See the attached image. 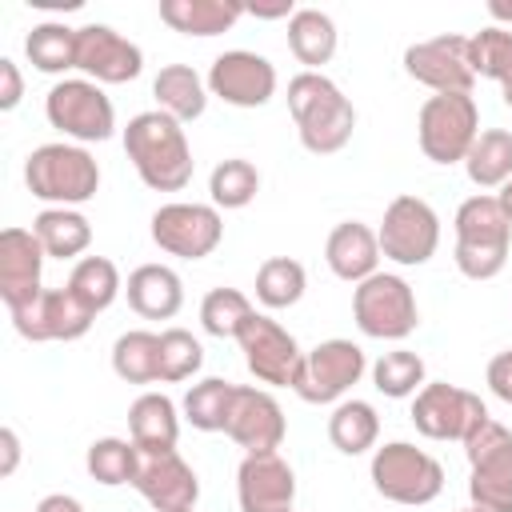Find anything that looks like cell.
I'll use <instances>...</instances> for the list:
<instances>
[{"mask_svg":"<svg viewBox=\"0 0 512 512\" xmlns=\"http://www.w3.org/2000/svg\"><path fill=\"white\" fill-rule=\"evenodd\" d=\"M124 152L136 168V176L152 192H180L192 184V144L184 136V124L168 112H136L124 128Z\"/></svg>","mask_w":512,"mask_h":512,"instance_id":"obj_1","label":"cell"},{"mask_svg":"<svg viewBox=\"0 0 512 512\" xmlns=\"http://www.w3.org/2000/svg\"><path fill=\"white\" fill-rule=\"evenodd\" d=\"M288 112L300 144L312 156L340 152L356 132V108L324 72H296L288 80Z\"/></svg>","mask_w":512,"mask_h":512,"instance_id":"obj_2","label":"cell"},{"mask_svg":"<svg viewBox=\"0 0 512 512\" xmlns=\"http://www.w3.org/2000/svg\"><path fill=\"white\" fill-rule=\"evenodd\" d=\"M456 248L452 260L460 268V276L468 280H492L504 272L508 264V248H512V220L504 216L500 200L488 192L468 196L456 208Z\"/></svg>","mask_w":512,"mask_h":512,"instance_id":"obj_3","label":"cell"},{"mask_svg":"<svg viewBox=\"0 0 512 512\" xmlns=\"http://www.w3.org/2000/svg\"><path fill=\"white\" fill-rule=\"evenodd\" d=\"M24 184L48 208H80L100 192V164L84 144H40L24 160Z\"/></svg>","mask_w":512,"mask_h":512,"instance_id":"obj_4","label":"cell"},{"mask_svg":"<svg viewBox=\"0 0 512 512\" xmlns=\"http://www.w3.org/2000/svg\"><path fill=\"white\" fill-rule=\"evenodd\" d=\"M368 476L384 500L404 504V508L432 504L444 492V464L408 440H388L384 448H376Z\"/></svg>","mask_w":512,"mask_h":512,"instance_id":"obj_5","label":"cell"},{"mask_svg":"<svg viewBox=\"0 0 512 512\" xmlns=\"http://www.w3.org/2000/svg\"><path fill=\"white\" fill-rule=\"evenodd\" d=\"M480 136V108L472 92H436L420 104L416 140L432 164H464Z\"/></svg>","mask_w":512,"mask_h":512,"instance_id":"obj_6","label":"cell"},{"mask_svg":"<svg viewBox=\"0 0 512 512\" xmlns=\"http://www.w3.org/2000/svg\"><path fill=\"white\" fill-rule=\"evenodd\" d=\"M44 116L72 144H104L116 132V108L96 80L68 76L56 80L44 96Z\"/></svg>","mask_w":512,"mask_h":512,"instance_id":"obj_7","label":"cell"},{"mask_svg":"<svg viewBox=\"0 0 512 512\" xmlns=\"http://www.w3.org/2000/svg\"><path fill=\"white\" fill-rule=\"evenodd\" d=\"M352 320L372 340H404L420 324L416 292L396 272H376L352 288Z\"/></svg>","mask_w":512,"mask_h":512,"instance_id":"obj_8","label":"cell"},{"mask_svg":"<svg viewBox=\"0 0 512 512\" xmlns=\"http://www.w3.org/2000/svg\"><path fill=\"white\" fill-rule=\"evenodd\" d=\"M468 496L484 512H512V432L500 420H484L468 440Z\"/></svg>","mask_w":512,"mask_h":512,"instance_id":"obj_9","label":"cell"},{"mask_svg":"<svg viewBox=\"0 0 512 512\" xmlns=\"http://www.w3.org/2000/svg\"><path fill=\"white\" fill-rule=\"evenodd\" d=\"M376 240H380V256L384 260H392L400 268H420L440 248V216H436V208L428 200L404 192L384 208Z\"/></svg>","mask_w":512,"mask_h":512,"instance_id":"obj_10","label":"cell"},{"mask_svg":"<svg viewBox=\"0 0 512 512\" xmlns=\"http://www.w3.org/2000/svg\"><path fill=\"white\" fill-rule=\"evenodd\" d=\"M152 244L168 256H180V260H204L220 248L224 240V220H220V208L216 204H188V200H172V204H160L152 212Z\"/></svg>","mask_w":512,"mask_h":512,"instance_id":"obj_11","label":"cell"},{"mask_svg":"<svg viewBox=\"0 0 512 512\" xmlns=\"http://www.w3.org/2000/svg\"><path fill=\"white\" fill-rule=\"evenodd\" d=\"M488 420V408L476 392L448 384V380H428L412 396V424L428 440H468L480 424Z\"/></svg>","mask_w":512,"mask_h":512,"instance_id":"obj_12","label":"cell"},{"mask_svg":"<svg viewBox=\"0 0 512 512\" xmlns=\"http://www.w3.org/2000/svg\"><path fill=\"white\" fill-rule=\"evenodd\" d=\"M368 372L364 348L352 340H320L312 352H304V368L296 380V396L304 404H340L352 384H360V376Z\"/></svg>","mask_w":512,"mask_h":512,"instance_id":"obj_13","label":"cell"},{"mask_svg":"<svg viewBox=\"0 0 512 512\" xmlns=\"http://www.w3.org/2000/svg\"><path fill=\"white\" fill-rule=\"evenodd\" d=\"M236 344H240V352H244L248 372H252L260 384L296 388L300 368H304V352H300L296 336H292L284 324H276V320L264 316V312H252V320L240 328Z\"/></svg>","mask_w":512,"mask_h":512,"instance_id":"obj_14","label":"cell"},{"mask_svg":"<svg viewBox=\"0 0 512 512\" xmlns=\"http://www.w3.org/2000/svg\"><path fill=\"white\" fill-rule=\"evenodd\" d=\"M404 72L416 84L432 88V96L436 92H472L476 72H472V60H468V36L444 32V36L408 44L404 48Z\"/></svg>","mask_w":512,"mask_h":512,"instance_id":"obj_15","label":"cell"},{"mask_svg":"<svg viewBox=\"0 0 512 512\" xmlns=\"http://www.w3.org/2000/svg\"><path fill=\"white\" fill-rule=\"evenodd\" d=\"M208 92L232 108H264L276 96V68L268 56L248 48H228L208 68Z\"/></svg>","mask_w":512,"mask_h":512,"instance_id":"obj_16","label":"cell"},{"mask_svg":"<svg viewBox=\"0 0 512 512\" xmlns=\"http://www.w3.org/2000/svg\"><path fill=\"white\" fill-rule=\"evenodd\" d=\"M76 68L96 84H128L144 72V52L108 24L76 28Z\"/></svg>","mask_w":512,"mask_h":512,"instance_id":"obj_17","label":"cell"},{"mask_svg":"<svg viewBox=\"0 0 512 512\" xmlns=\"http://www.w3.org/2000/svg\"><path fill=\"white\" fill-rule=\"evenodd\" d=\"M12 316V328L32 340V344H48V340H80L88 328H92V312L68 292V288H44L32 304L8 312Z\"/></svg>","mask_w":512,"mask_h":512,"instance_id":"obj_18","label":"cell"},{"mask_svg":"<svg viewBox=\"0 0 512 512\" xmlns=\"http://www.w3.org/2000/svg\"><path fill=\"white\" fill-rule=\"evenodd\" d=\"M284 408L280 400L268 392V388H248L240 384L236 388V400H232V416H228V428L224 436L244 448V456H260V452H276L284 444Z\"/></svg>","mask_w":512,"mask_h":512,"instance_id":"obj_19","label":"cell"},{"mask_svg":"<svg viewBox=\"0 0 512 512\" xmlns=\"http://www.w3.org/2000/svg\"><path fill=\"white\" fill-rule=\"evenodd\" d=\"M44 260H48V252L32 228L12 224L0 232V300L8 312L32 304L44 292V280H40Z\"/></svg>","mask_w":512,"mask_h":512,"instance_id":"obj_20","label":"cell"},{"mask_svg":"<svg viewBox=\"0 0 512 512\" xmlns=\"http://www.w3.org/2000/svg\"><path fill=\"white\" fill-rule=\"evenodd\" d=\"M236 500L240 512H292L296 472L280 452L244 456L236 468Z\"/></svg>","mask_w":512,"mask_h":512,"instance_id":"obj_21","label":"cell"},{"mask_svg":"<svg viewBox=\"0 0 512 512\" xmlns=\"http://www.w3.org/2000/svg\"><path fill=\"white\" fill-rule=\"evenodd\" d=\"M156 512H196L200 480L192 464L180 452H152L140 460L136 484H132Z\"/></svg>","mask_w":512,"mask_h":512,"instance_id":"obj_22","label":"cell"},{"mask_svg":"<svg viewBox=\"0 0 512 512\" xmlns=\"http://www.w3.org/2000/svg\"><path fill=\"white\" fill-rule=\"evenodd\" d=\"M324 260L336 280L344 284H364L368 276L380 272V240L368 224L360 220H340L328 240H324Z\"/></svg>","mask_w":512,"mask_h":512,"instance_id":"obj_23","label":"cell"},{"mask_svg":"<svg viewBox=\"0 0 512 512\" xmlns=\"http://www.w3.org/2000/svg\"><path fill=\"white\" fill-rule=\"evenodd\" d=\"M128 308L144 320H172L184 308V280L168 264H140L128 272L124 284Z\"/></svg>","mask_w":512,"mask_h":512,"instance_id":"obj_24","label":"cell"},{"mask_svg":"<svg viewBox=\"0 0 512 512\" xmlns=\"http://www.w3.org/2000/svg\"><path fill=\"white\" fill-rule=\"evenodd\" d=\"M128 440L152 456V452H176L180 440V416L176 404L164 392H140L128 408Z\"/></svg>","mask_w":512,"mask_h":512,"instance_id":"obj_25","label":"cell"},{"mask_svg":"<svg viewBox=\"0 0 512 512\" xmlns=\"http://www.w3.org/2000/svg\"><path fill=\"white\" fill-rule=\"evenodd\" d=\"M248 8L240 0H160V20L180 36H220L228 32Z\"/></svg>","mask_w":512,"mask_h":512,"instance_id":"obj_26","label":"cell"},{"mask_svg":"<svg viewBox=\"0 0 512 512\" xmlns=\"http://www.w3.org/2000/svg\"><path fill=\"white\" fill-rule=\"evenodd\" d=\"M152 96H156V108L168 112L172 120L188 124V120H200L204 108H208V80L192 68V64H164L152 80Z\"/></svg>","mask_w":512,"mask_h":512,"instance_id":"obj_27","label":"cell"},{"mask_svg":"<svg viewBox=\"0 0 512 512\" xmlns=\"http://www.w3.org/2000/svg\"><path fill=\"white\" fill-rule=\"evenodd\" d=\"M336 20L320 8H296L288 20V48L304 64V72H320L336 56Z\"/></svg>","mask_w":512,"mask_h":512,"instance_id":"obj_28","label":"cell"},{"mask_svg":"<svg viewBox=\"0 0 512 512\" xmlns=\"http://www.w3.org/2000/svg\"><path fill=\"white\" fill-rule=\"evenodd\" d=\"M32 232L52 260H76L92 244V224L80 208H44L32 220Z\"/></svg>","mask_w":512,"mask_h":512,"instance_id":"obj_29","label":"cell"},{"mask_svg":"<svg viewBox=\"0 0 512 512\" xmlns=\"http://www.w3.org/2000/svg\"><path fill=\"white\" fill-rule=\"evenodd\" d=\"M92 316H100L104 308L116 304V296L124 292V280H120V268L108 260V256H80L68 272V284H64Z\"/></svg>","mask_w":512,"mask_h":512,"instance_id":"obj_30","label":"cell"},{"mask_svg":"<svg viewBox=\"0 0 512 512\" xmlns=\"http://www.w3.org/2000/svg\"><path fill=\"white\" fill-rule=\"evenodd\" d=\"M328 440L344 456H364L380 440V416L368 400H340L328 416Z\"/></svg>","mask_w":512,"mask_h":512,"instance_id":"obj_31","label":"cell"},{"mask_svg":"<svg viewBox=\"0 0 512 512\" xmlns=\"http://www.w3.org/2000/svg\"><path fill=\"white\" fill-rule=\"evenodd\" d=\"M464 172L476 188H484V192L496 188L500 192L512 180V132L484 128L476 136V144L468 148V156H464Z\"/></svg>","mask_w":512,"mask_h":512,"instance_id":"obj_32","label":"cell"},{"mask_svg":"<svg viewBox=\"0 0 512 512\" xmlns=\"http://www.w3.org/2000/svg\"><path fill=\"white\" fill-rule=\"evenodd\" d=\"M112 372L124 384H160V336L132 328L112 344Z\"/></svg>","mask_w":512,"mask_h":512,"instance_id":"obj_33","label":"cell"},{"mask_svg":"<svg viewBox=\"0 0 512 512\" xmlns=\"http://www.w3.org/2000/svg\"><path fill=\"white\" fill-rule=\"evenodd\" d=\"M140 460H144V452H140L132 440L100 436V440L88 444L84 468H88V476H92L96 484H104V488H120V484H136Z\"/></svg>","mask_w":512,"mask_h":512,"instance_id":"obj_34","label":"cell"},{"mask_svg":"<svg viewBox=\"0 0 512 512\" xmlns=\"http://www.w3.org/2000/svg\"><path fill=\"white\" fill-rule=\"evenodd\" d=\"M24 52L36 72H48V76L72 72L76 68V28L60 24V20H44L24 36Z\"/></svg>","mask_w":512,"mask_h":512,"instance_id":"obj_35","label":"cell"},{"mask_svg":"<svg viewBox=\"0 0 512 512\" xmlns=\"http://www.w3.org/2000/svg\"><path fill=\"white\" fill-rule=\"evenodd\" d=\"M240 384H228L220 376H204L200 384H192L184 392V420L196 432H224L228 416H232V400H236Z\"/></svg>","mask_w":512,"mask_h":512,"instance_id":"obj_36","label":"cell"},{"mask_svg":"<svg viewBox=\"0 0 512 512\" xmlns=\"http://www.w3.org/2000/svg\"><path fill=\"white\" fill-rule=\"evenodd\" d=\"M304 288H308V272H304V264L292 260V256H268V260L256 268V300H260L264 308H272V312L300 304Z\"/></svg>","mask_w":512,"mask_h":512,"instance_id":"obj_37","label":"cell"},{"mask_svg":"<svg viewBox=\"0 0 512 512\" xmlns=\"http://www.w3.org/2000/svg\"><path fill=\"white\" fill-rule=\"evenodd\" d=\"M424 384H428V368H424V360H420L416 352H408V348H392V352H384V356L372 364V388H376L380 396H388V400H408V396H416Z\"/></svg>","mask_w":512,"mask_h":512,"instance_id":"obj_38","label":"cell"},{"mask_svg":"<svg viewBox=\"0 0 512 512\" xmlns=\"http://www.w3.org/2000/svg\"><path fill=\"white\" fill-rule=\"evenodd\" d=\"M256 192H260V172H256V164L244 160V156L220 160V164L212 168V176H208V196H212L216 208H228V212L248 208V204L256 200Z\"/></svg>","mask_w":512,"mask_h":512,"instance_id":"obj_39","label":"cell"},{"mask_svg":"<svg viewBox=\"0 0 512 512\" xmlns=\"http://www.w3.org/2000/svg\"><path fill=\"white\" fill-rule=\"evenodd\" d=\"M252 300L240 292V288H212L204 300H200V324L208 336L216 340H236L240 328L252 320Z\"/></svg>","mask_w":512,"mask_h":512,"instance_id":"obj_40","label":"cell"},{"mask_svg":"<svg viewBox=\"0 0 512 512\" xmlns=\"http://www.w3.org/2000/svg\"><path fill=\"white\" fill-rule=\"evenodd\" d=\"M468 60L476 76L496 80L500 88L512 84V28L488 24L476 36H468Z\"/></svg>","mask_w":512,"mask_h":512,"instance_id":"obj_41","label":"cell"},{"mask_svg":"<svg viewBox=\"0 0 512 512\" xmlns=\"http://www.w3.org/2000/svg\"><path fill=\"white\" fill-rule=\"evenodd\" d=\"M204 364V348L188 328H164L160 332V384L192 380Z\"/></svg>","mask_w":512,"mask_h":512,"instance_id":"obj_42","label":"cell"},{"mask_svg":"<svg viewBox=\"0 0 512 512\" xmlns=\"http://www.w3.org/2000/svg\"><path fill=\"white\" fill-rule=\"evenodd\" d=\"M484 380H488V388H492L496 400L512 404V348H504V352H496V356L488 360Z\"/></svg>","mask_w":512,"mask_h":512,"instance_id":"obj_43","label":"cell"},{"mask_svg":"<svg viewBox=\"0 0 512 512\" xmlns=\"http://www.w3.org/2000/svg\"><path fill=\"white\" fill-rule=\"evenodd\" d=\"M20 96H24V76H20V68H16V60L0 56V108L12 112V108L20 104Z\"/></svg>","mask_w":512,"mask_h":512,"instance_id":"obj_44","label":"cell"},{"mask_svg":"<svg viewBox=\"0 0 512 512\" xmlns=\"http://www.w3.org/2000/svg\"><path fill=\"white\" fill-rule=\"evenodd\" d=\"M0 452H4V460H0V476H12L16 472V464H20V436H16V428H0Z\"/></svg>","mask_w":512,"mask_h":512,"instance_id":"obj_45","label":"cell"},{"mask_svg":"<svg viewBox=\"0 0 512 512\" xmlns=\"http://www.w3.org/2000/svg\"><path fill=\"white\" fill-rule=\"evenodd\" d=\"M248 8V16H256V20H292L296 16V8H292V0H280V4H244Z\"/></svg>","mask_w":512,"mask_h":512,"instance_id":"obj_46","label":"cell"},{"mask_svg":"<svg viewBox=\"0 0 512 512\" xmlns=\"http://www.w3.org/2000/svg\"><path fill=\"white\" fill-rule=\"evenodd\" d=\"M36 512H84V504H80L76 496H68V492H48V496L36 504Z\"/></svg>","mask_w":512,"mask_h":512,"instance_id":"obj_47","label":"cell"},{"mask_svg":"<svg viewBox=\"0 0 512 512\" xmlns=\"http://www.w3.org/2000/svg\"><path fill=\"white\" fill-rule=\"evenodd\" d=\"M488 12H492V20H500V24H512V4H504V0H492V4H488Z\"/></svg>","mask_w":512,"mask_h":512,"instance_id":"obj_48","label":"cell"},{"mask_svg":"<svg viewBox=\"0 0 512 512\" xmlns=\"http://www.w3.org/2000/svg\"><path fill=\"white\" fill-rule=\"evenodd\" d=\"M496 200H500V208H504V216L512 220V180H508V184H504V188L496 192Z\"/></svg>","mask_w":512,"mask_h":512,"instance_id":"obj_49","label":"cell"},{"mask_svg":"<svg viewBox=\"0 0 512 512\" xmlns=\"http://www.w3.org/2000/svg\"><path fill=\"white\" fill-rule=\"evenodd\" d=\"M500 96H504V104L512 108V84H504V88H500Z\"/></svg>","mask_w":512,"mask_h":512,"instance_id":"obj_50","label":"cell"},{"mask_svg":"<svg viewBox=\"0 0 512 512\" xmlns=\"http://www.w3.org/2000/svg\"><path fill=\"white\" fill-rule=\"evenodd\" d=\"M460 512H484V508H476V504H468V508H460Z\"/></svg>","mask_w":512,"mask_h":512,"instance_id":"obj_51","label":"cell"},{"mask_svg":"<svg viewBox=\"0 0 512 512\" xmlns=\"http://www.w3.org/2000/svg\"><path fill=\"white\" fill-rule=\"evenodd\" d=\"M292 512H296V508H292Z\"/></svg>","mask_w":512,"mask_h":512,"instance_id":"obj_52","label":"cell"}]
</instances>
